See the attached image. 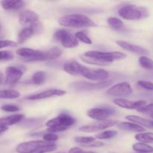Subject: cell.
Returning <instances> with one entry per match:
<instances>
[{"mask_svg":"<svg viewBox=\"0 0 153 153\" xmlns=\"http://www.w3.org/2000/svg\"><path fill=\"white\" fill-rule=\"evenodd\" d=\"M63 50L59 47H52L48 50H37L29 48H21L16 51L19 57L28 61H44L55 60L62 55Z\"/></svg>","mask_w":153,"mask_h":153,"instance_id":"cell-1","label":"cell"},{"mask_svg":"<svg viewBox=\"0 0 153 153\" xmlns=\"http://www.w3.org/2000/svg\"><path fill=\"white\" fill-rule=\"evenodd\" d=\"M58 23L64 27L73 28H84L96 27L97 24L85 14L73 13L65 15L58 19Z\"/></svg>","mask_w":153,"mask_h":153,"instance_id":"cell-2","label":"cell"},{"mask_svg":"<svg viewBox=\"0 0 153 153\" xmlns=\"http://www.w3.org/2000/svg\"><path fill=\"white\" fill-rule=\"evenodd\" d=\"M76 123V119L67 114H61L56 117L46 122V131L51 133L61 132L67 130Z\"/></svg>","mask_w":153,"mask_h":153,"instance_id":"cell-3","label":"cell"},{"mask_svg":"<svg viewBox=\"0 0 153 153\" xmlns=\"http://www.w3.org/2000/svg\"><path fill=\"white\" fill-rule=\"evenodd\" d=\"M118 14L120 17L127 20H139L148 17L149 12L146 7L126 4L118 10Z\"/></svg>","mask_w":153,"mask_h":153,"instance_id":"cell-4","label":"cell"},{"mask_svg":"<svg viewBox=\"0 0 153 153\" xmlns=\"http://www.w3.org/2000/svg\"><path fill=\"white\" fill-rule=\"evenodd\" d=\"M86 56L95 58L105 64H111L113 61L122 60L126 58V55L121 52H100V51H88L85 54Z\"/></svg>","mask_w":153,"mask_h":153,"instance_id":"cell-5","label":"cell"},{"mask_svg":"<svg viewBox=\"0 0 153 153\" xmlns=\"http://www.w3.org/2000/svg\"><path fill=\"white\" fill-rule=\"evenodd\" d=\"M80 76L90 79L91 81H97V82H105L109 78L108 72L103 69H95L89 68V67L82 66L81 70Z\"/></svg>","mask_w":153,"mask_h":153,"instance_id":"cell-6","label":"cell"},{"mask_svg":"<svg viewBox=\"0 0 153 153\" xmlns=\"http://www.w3.org/2000/svg\"><path fill=\"white\" fill-rule=\"evenodd\" d=\"M55 40L61 43L64 48L71 49L79 46V40L71 33L64 29L58 30L54 34Z\"/></svg>","mask_w":153,"mask_h":153,"instance_id":"cell-7","label":"cell"},{"mask_svg":"<svg viewBox=\"0 0 153 153\" xmlns=\"http://www.w3.org/2000/svg\"><path fill=\"white\" fill-rule=\"evenodd\" d=\"M48 144H49V142L45 140H31L24 142L16 146V151L18 153H34Z\"/></svg>","mask_w":153,"mask_h":153,"instance_id":"cell-8","label":"cell"},{"mask_svg":"<svg viewBox=\"0 0 153 153\" xmlns=\"http://www.w3.org/2000/svg\"><path fill=\"white\" fill-rule=\"evenodd\" d=\"M132 92V88L128 82H120L109 88L106 91V94L112 97L121 98L131 95Z\"/></svg>","mask_w":153,"mask_h":153,"instance_id":"cell-9","label":"cell"},{"mask_svg":"<svg viewBox=\"0 0 153 153\" xmlns=\"http://www.w3.org/2000/svg\"><path fill=\"white\" fill-rule=\"evenodd\" d=\"M118 124V121L115 120H106L103 121H99V122L94 123L90 124V125L83 126L79 128V131H84V132H95V131H102V130L106 129L108 128L114 126Z\"/></svg>","mask_w":153,"mask_h":153,"instance_id":"cell-10","label":"cell"},{"mask_svg":"<svg viewBox=\"0 0 153 153\" xmlns=\"http://www.w3.org/2000/svg\"><path fill=\"white\" fill-rule=\"evenodd\" d=\"M19 23L25 27L34 26L39 20V15L29 9L22 10L19 14Z\"/></svg>","mask_w":153,"mask_h":153,"instance_id":"cell-11","label":"cell"},{"mask_svg":"<svg viewBox=\"0 0 153 153\" xmlns=\"http://www.w3.org/2000/svg\"><path fill=\"white\" fill-rule=\"evenodd\" d=\"M115 114V111L109 108H94L88 111V115L92 119L99 121L106 120L108 118L111 117Z\"/></svg>","mask_w":153,"mask_h":153,"instance_id":"cell-12","label":"cell"},{"mask_svg":"<svg viewBox=\"0 0 153 153\" xmlns=\"http://www.w3.org/2000/svg\"><path fill=\"white\" fill-rule=\"evenodd\" d=\"M111 82H99V83H89L83 81H79V82H73L71 85V88L76 91H92L95 89H101L105 87L108 86Z\"/></svg>","mask_w":153,"mask_h":153,"instance_id":"cell-13","label":"cell"},{"mask_svg":"<svg viewBox=\"0 0 153 153\" xmlns=\"http://www.w3.org/2000/svg\"><path fill=\"white\" fill-rule=\"evenodd\" d=\"M23 75V71L16 67H8L5 70L4 84L7 85H14L17 83Z\"/></svg>","mask_w":153,"mask_h":153,"instance_id":"cell-14","label":"cell"},{"mask_svg":"<svg viewBox=\"0 0 153 153\" xmlns=\"http://www.w3.org/2000/svg\"><path fill=\"white\" fill-rule=\"evenodd\" d=\"M67 94L65 91L60 89H49L43 92L37 93V94H31V95L27 96L25 100H45V99L51 98L54 97H61Z\"/></svg>","mask_w":153,"mask_h":153,"instance_id":"cell-15","label":"cell"},{"mask_svg":"<svg viewBox=\"0 0 153 153\" xmlns=\"http://www.w3.org/2000/svg\"><path fill=\"white\" fill-rule=\"evenodd\" d=\"M114 102L119 107L126 109H139L146 105V102L143 100L140 101H131L123 98H116L114 100Z\"/></svg>","mask_w":153,"mask_h":153,"instance_id":"cell-16","label":"cell"},{"mask_svg":"<svg viewBox=\"0 0 153 153\" xmlns=\"http://www.w3.org/2000/svg\"><path fill=\"white\" fill-rule=\"evenodd\" d=\"M117 44L119 46H120L123 49H126V50L130 52H133V53L137 54V55H142V54H147L148 51L143 48L142 46H137V45L131 44V43H128V42L123 41V40H117L116 42Z\"/></svg>","mask_w":153,"mask_h":153,"instance_id":"cell-17","label":"cell"},{"mask_svg":"<svg viewBox=\"0 0 153 153\" xmlns=\"http://www.w3.org/2000/svg\"><path fill=\"white\" fill-rule=\"evenodd\" d=\"M117 127L121 130L131 131V132L142 133L143 131H145V128L143 127L136 123H134L121 122L118 123Z\"/></svg>","mask_w":153,"mask_h":153,"instance_id":"cell-18","label":"cell"},{"mask_svg":"<svg viewBox=\"0 0 153 153\" xmlns=\"http://www.w3.org/2000/svg\"><path fill=\"white\" fill-rule=\"evenodd\" d=\"M35 34V25L34 26L25 27L19 32L17 35V43H23Z\"/></svg>","mask_w":153,"mask_h":153,"instance_id":"cell-19","label":"cell"},{"mask_svg":"<svg viewBox=\"0 0 153 153\" xmlns=\"http://www.w3.org/2000/svg\"><path fill=\"white\" fill-rule=\"evenodd\" d=\"M82 66L83 65L76 61H70L64 64L63 69L68 74L73 75V76H80Z\"/></svg>","mask_w":153,"mask_h":153,"instance_id":"cell-20","label":"cell"},{"mask_svg":"<svg viewBox=\"0 0 153 153\" xmlns=\"http://www.w3.org/2000/svg\"><path fill=\"white\" fill-rule=\"evenodd\" d=\"M1 6L6 10H19L25 5V2L21 0H5L1 1Z\"/></svg>","mask_w":153,"mask_h":153,"instance_id":"cell-21","label":"cell"},{"mask_svg":"<svg viewBox=\"0 0 153 153\" xmlns=\"http://www.w3.org/2000/svg\"><path fill=\"white\" fill-rule=\"evenodd\" d=\"M126 119L129 120L130 122L141 126L142 127L153 128V120L144 119V118H142L139 116H135V115H128V116L126 117Z\"/></svg>","mask_w":153,"mask_h":153,"instance_id":"cell-22","label":"cell"},{"mask_svg":"<svg viewBox=\"0 0 153 153\" xmlns=\"http://www.w3.org/2000/svg\"><path fill=\"white\" fill-rule=\"evenodd\" d=\"M24 119L23 114H13L4 117L0 120V125H4L7 126L18 123Z\"/></svg>","mask_w":153,"mask_h":153,"instance_id":"cell-23","label":"cell"},{"mask_svg":"<svg viewBox=\"0 0 153 153\" xmlns=\"http://www.w3.org/2000/svg\"><path fill=\"white\" fill-rule=\"evenodd\" d=\"M46 80V73L44 71H37L33 74L31 82L33 85H43Z\"/></svg>","mask_w":153,"mask_h":153,"instance_id":"cell-24","label":"cell"},{"mask_svg":"<svg viewBox=\"0 0 153 153\" xmlns=\"http://www.w3.org/2000/svg\"><path fill=\"white\" fill-rule=\"evenodd\" d=\"M134 137L140 143H153V132L138 133Z\"/></svg>","mask_w":153,"mask_h":153,"instance_id":"cell-25","label":"cell"},{"mask_svg":"<svg viewBox=\"0 0 153 153\" xmlns=\"http://www.w3.org/2000/svg\"><path fill=\"white\" fill-rule=\"evenodd\" d=\"M133 149L135 152L140 153H152L153 152V147L149 146L147 143H134L132 146Z\"/></svg>","mask_w":153,"mask_h":153,"instance_id":"cell-26","label":"cell"},{"mask_svg":"<svg viewBox=\"0 0 153 153\" xmlns=\"http://www.w3.org/2000/svg\"><path fill=\"white\" fill-rule=\"evenodd\" d=\"M108 23L109 26L115 31H119V30L122 29V28L123 27V22L120 19L115 17V16L109 17L108 19Z\"/></svg>","mask_w":153,"mask_h":153,"instance_id":"cell-27","label":"cell"},{"mask_svg":"<svg viewBox=\"0 0 153 153\" xmlns=\"http://www.w3.org/2000/svg\"><path fill=\"white\" fill-rule=\"evenodd\" d=\"M20 97V93L14 90H1L0 93L1 99H17Z\"/></svg>","mask_w":153,"mask_h":153,"instance_id":"cell-28","label":"cell"},{"mask_svg":"<svg viewBox=\"0 0 153 153\" xmlns=\"http://www.w3.org/2000/svg\"><path fill=\"white\" fill-rule=\"evenodd\" d=\"M139 64L143 68L148 70H153V61L146 56H141L139 58Z\"/></svg>","mask_w":153,"mask_h":153,"instance_id":"cell-29","label":"cell"},{"mask_svg":"<svg viewBox=\"0 0 153 153\" xmlns=\"http://www.w3.org/2000/svg\"><path fill=\"white\" fill-rule=\"evenodd\" d=\"M117 134V131L114 130H107V131H102V132L97 134L96 135V138L101 139V140H106V139H111L114 137Z\"/></svg>","mask_w":153,"mask_h":153,"instance_id":"cell-30","label":"cell"},{"mask_svg":"<svg viewBox=\"0 0 153 153\" xmlns=\"http://www.w3.org/2000/svg\"><path fill=\"white\" fill-rule=\"evenodd\" d=\"M15 55L12 51L4 50L0 52V60L1 61H11L14 58Z\"/></svg>","mask_w":153,"mask_h":153,"instance_id":"cell-31","label":"cell"},{"mask_svg":"<svg viewBox=\"0 0 153 153\" xmlns=\"http://www.w3.org/2000/svg\"><path fill=\"white\" fill-rule=\"evenodd\" d=\"M75 37H76L78 40L83 42V43H86V44H92V40L91 39L85 34L83 31H78L75 34Z\"/></svg>","mask_w":153,"mask_h":153,"instance_id":"cell-32","label":"cell"},{"mask_svg":"<svg viewBox=\"0 0 153 153\" xmlns=\"http://www.w3.org/2000/svg\"><path fill=\"white\" fill-rule=\"evenodd\" d=\"M137 111L139 112H141V113L148 115V116H149L151 118L153 119V103L143 106V107L137 109Z\"/></svg>","mask_w":153,"mask_h":153,"instance_id":"cell-33","label":"cell"},{"mask_svg":"<svg viewBox=\"0 0 153 153\" xmlns=\"http://www.w3.org/2000/svg\"><path fill=\"white\" fill-rule=\"evenodd\" d=\"M96 140V137H75V141L80 144H87L92 143Z\"/></svg>","mask_w":153,"mask_h":153,"instance_id":"cell-34","label":"cell"},{"mask_svg":"<svg viewBox=\"0 0 153 153\" xmlns=\"http://www.w3.org/2000/svg\"><path fill=\"white\" fill-rule=\"evenodd\" d=\"M57 149V146L54 143H49V144L46 145L44 147L41 148L40 149H39L38 151H37L34 153H47V152H51L55 151Z\"/></svg>","mask_w":153,"mask_h":153,"instance_id":"cell-35","label":"cell"},{"mask_svg":"<svg viewBox=\"0 0 153 153\" xmlns=\"http://www.w3.org/2000/svg\"><path fill=\"white\" fill-rule=\"evenodd\" d=\"M1 110L6 112H10V113H12V112L19 111L20 110V108L15 105H10V104L3 105L1 106Z\"/></svg>","mask_w":153,"mask_h":153,"instance_id":"cell-36","label":"cell"},{"mask_svg":"<svg viewBox=\"0 0 153 153\" xmlns=\"http://www.w3.org/2000/svg\"><path fill=\"white\" fill-rule=\"evenodd\" d=\"M139 86H140L141 88H144V89L147 90V91H153V83L151 82H148V81H143L140 80L138 81L137 82Z\"/></svg>","mask_w":153,"mask_h":153,"instance_id":"cell-37","label":"cell"},{"mask_svg":"<svg viewBox=\"0 0 153 153\" xmlns=\"http://www.w3.org/2000/svg\"><path fill=\"white\" fill-rule=\"evenodd\" d=\"M43 140L46 142H53L58 139V136L55 133L47 132L43 135Z\"/></svg>","mask_w":153,"mask_h":153,"instance_id":"cell-38","label":"cell"},{"mask_svg":"<svg viewBox=\"0 0 153 153\" xmlns=\"http://www.w3.org/2000/svg\"><path fill=\"white\" fill-rule=\"evenodd\" d=\"M18 44L17 42L12 41V40H1L0 41V48L7 47V46H16Z\"/></svg>","mask_w":153,"mask_h":153,"instance_id":"cell-39","label":"cell"},{"mask_svg":"<svg viewBox=\"0 0 153 153\" xmlns=\"http://www.w3.org/2000/svg\"><path fill=\"white\" fill-rule=\"evenodd\" d=\"M81 146L84 147L91 148V147H100V146H104V143L101 141H94L92 143H87V144H81Z\"/></svg>","mask_w":153,"mask_h":153,"instance_id":"cell-40","label":"cell"},{"mask_svg":"<svg viewBox=\"0 0 153 153\" xmlns=\"http://www.w3.org/2000/svg\"><path fill=\"white\" fill-rule=\"evenodd\" d=\"M69 153H96L94 152H90V151H84L79 147H73L69 150Z\"/></svg>","mask_w":153,"mask_h":153,"instance_id":"cell-41","label":"cell"},{"mask_svg":"<svg viewBox=\"0 0 153 153\" xmlns=\"http://www.w3.org/2000/svg\"><path fill=\"white\" fill-rule=\"evenodd\" d=\"M7 129H8V126L4 125H0V134L1 135V134L4 132H5Z\"/></svg>","mask_w":153,"mask_h":153,"instance_id":"cell-42","label":"cell"},{"mask_svg":"<svg viewBox=\"0 0 153 153\" xmlns=\"http://www.w3.org/2000/svg\"><path fill=\"white\" fill-rule=\"evenodd\" d=\"M59 153H64V152H59Z\"/></svg>","mask_w":153,"mask_h":153,"instance_id":"cell-43","label":"cell"}]
</instances>
